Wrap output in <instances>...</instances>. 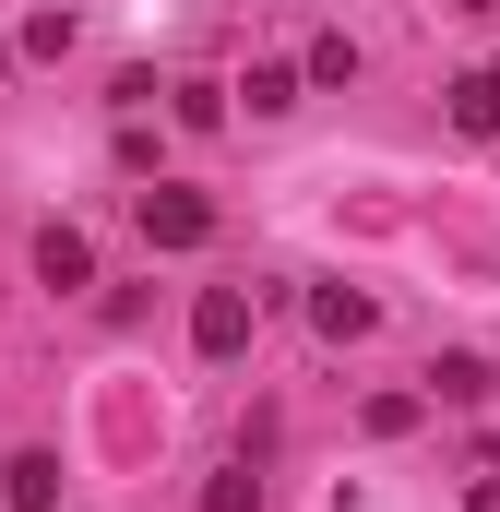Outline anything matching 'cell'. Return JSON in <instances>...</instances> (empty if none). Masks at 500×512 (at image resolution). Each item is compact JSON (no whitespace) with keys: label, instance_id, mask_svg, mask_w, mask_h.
Instances as JSON below:
<instances>
[{"label":"cell","instance_id":"6da1fadb","mask_svg":"<svg viewBox=\"0 0 500 512\" xmlns=\"http://www.w3.org/2000/svg\"><path fill=\"white\" fill-rule=\"evenodd\" d=\"M131 227H143V251H203V239H215V203L179 191V179H155V191L131 203Z\"/></svg>","mask_w":500,"mask_h":512},{"label":"cell","instance_id":"7a4b0ae2","mask_svg":"<svg viewBox=\"0 0 500 512\" xmlns=\"http://www.w3.org/2000/svg\"><path fill=\"white\" fill-rule=\"evenodd\" d=\"M250 322H262V298H250V286H203V298H191V346H203V358H239Z\"/></svg>","mask_w":500,"mask_h":512},{"label":"cell","instance_id":"3957f363","mask_svg":"<svg viewBox=\"0 0 500 512\" xmlns=\"http://www.w3.org/2000/svg\"><path fill=\"white\" fill-rule=\"evenodd\" d=\"M36 286H60V298H72V286H96V239H84L72 215H60V227H36Z\"/></svg>","mask_w":500,"mask_h":512},{"label":"cell","instance_id":"277c9868","mask_svg":"<svg viewBox=\"0 0 500 512\" xmlns=\"http://www.w3.org/2000/svg\"><path fill=\"white\" fill-rule=\"evenodd\" d=\"M370 322H381V298H358V286H310V334H322V346H358Z\"/></svg>","mask_w":500,"mask_h":512},{"label":"cell","instance_id":"5b68a950","mask_svg":"<svg viewBox=\"0 0 500 512\" xmlns=\"http://www.w3.org/2000/svg\"><path fill=\"white\" fill-rule=\"evenodd\" d=\"M12 512H60V453H12Z\"/></svg>","mask_w":500,"mask_h":512},{"label":"cell","instance_id":"8992f818","mask_svg":"<svg viewBox=\"0 0 500 512\" xmlns=\"http://www.w3.org/2000/svg\"><path fill=\"white\" fill-rule=\"evenodd\" d=\"M453 131H500V60H489V72H465V84H453Z\"/></svg>","mask_w":500,"mask_h":512},{"label":"cell","instance_id":"52a82bcc","mask_svg":"<svg viewBox=\"0 0 500 512\" xmlns=\"http://www.w3.org/2000/svg\"><path fill=\"white\" fill-rule=\"evenodd\" d=\"M60 48H72V12H60V0H36V12H24V36H12V60H60Z\"/></svg>","mask_w":500,"mask_h":512},{"label":"cell","instance_id":"ba28073f","mask_svg":"<svg viewBox=\"0 0 500 512\" xmlns=\"http://www.w3.org/2000/svg\"><path fill=\"white\" fill-rule=\"evenodd\" d=\"M298 84H358V36L334 24V36H310V60H298Z\"/></svg>","mask_w":500,"mask_h":512},{"label":"cell","instance_id":"9c48e42d","mask_svg":"<svg viewBox=\"0 0 500 512\" xmlns=\"http://www.w3.org/2000/svg\"><path fill=\"white\" fill-rule=\"evenodd\" d=\"M250 120H286V108H298V72H286V60H250Z\"/></svg>","mask_w":500,"mask_h":512},{"label":"cell","instance_id":"30bf717a","mask_svg":"<svg viewBox=\"0 0 500 512\" xmlns=\"http://www.w3.org/2000/svg\"><path fill=\"white\" fill-rule=\"evenodd\" d=\"M429 405H489V358H441L429 370Z\"/></svg>","mask_w":500,"mask_h":512},{"label":"cell","instance_id":"8fae6325","mask_svg":"<svg viewBox=\"0 0 500 512\" xmlns=\"http://www.w3.org/2000/svg\"><path fill=\"white\" fill-rule=\"evenodd\" d=\"M203 512H262V477H250V465H215V477H203Z\"/></svg>","mask_w":500,"mask_h":512},{"label":"cell","instance_id":"7c38bea8","mask_svg":"<svg viewBox=\"0 0 500 512\" xmlns=\"http://www.w3.org/2000/svg\"><path fill=\"white\" fill-rule=\"evenodd\" d=\"M417 417H429V393H370V441H405Z\"/></svg>","mask_w":500,"mask_h":512},{"label":"cell","instance_id":"4fadbf2b","mask_svg":"<svg viewBox=\"0 0 500 512\" xmlns=\"http://www.w3.org/2000/svg\"><path fill=\"white\" fill-rule=\"evenodd\" d=\"M179 131H227V84H179Z\"/></svg>","mask_w":500,"mask_h":512},{"label":"cell","instance_id":"5bb4252c","mask_svg":"<svg viewBox=\"0 0 500 512\" xmlns=\"http://www.w3.org/2000/svg\"><path fill=\"white\" fill-rule=\"evenodd\" d=\"M465 512H500V477H477V489H465Z\"/></svg>","mask_w":500,"mask_h":512},{"label":"cell","instance_id":"9a60e30c","mask_svg":"<svg viewBox=\"0 0 500 512\" xmlns=\"http://www.w3.org/2000/svg\"><path fill=\"white\" fill-rule=\"evenodd\" d=\"M441 12H465V24H477V12H500V0H441Z\"/></svg>","mask_w":500,"mask_h":512},{"label":"cell","instance_id":"2e32d148","mask_svg":"<svg viewBox=\"0 0 500 512\" xmlns=\"http://www.w3.org/2000/svg\"><path fill=\"white\" fill-rule=\"evenodd\" d=\"M0 84H12V36H0Z\"/></svg>","mask_w":500,"mask_h":512}]
</instances>
